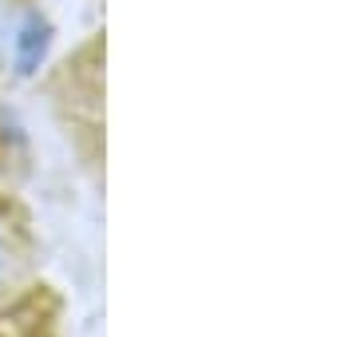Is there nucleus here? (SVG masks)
<instances>
[{
    "instance_id": "nucleus-1",
    "label": "nucleus",
    "mask_w": 356,
    "mask_h": 337,
    "mask_svg": "<svg viewBox=\"0 0 356 337\" xmlns=\"http://www.w3.org/2000/svg\"><path fill=\"white\" fill-rule=\"evenodd\" d=\"M0 262H4V246H0Z\"/></svg>"
}]
</instances>
